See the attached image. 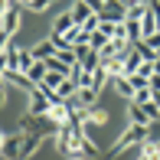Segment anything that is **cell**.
I'll use <instances>...</instances> for the list:
<instances>
[{
  "mask_svg": "<svg viewBox=\"0 0 160 160\" xmlns=\"http://www.w3.org/2000/svg\"><path fill=\"white\" fill-rule=\"evenodd\" d=\"M144 141H147V128H144V124H131V128L124 131V134L118 137V144H114V154L128 150L131 144H144Z\"/></svg>",
  "mask_w": 160,
  "mask_h": 160,
  "instance_id": "obj_1",
  "label": "cell"
},
{
  "mask_svg": "<svg viewBox=\"0 0 160 160\" xmlns=\"http://www.w3.org/2000/svg\"><path fill=\"white\" fill-rule=\"evenodd\" d=\"M98 17H101V23H124L128 7L121 3V0H105V7L98 10Z\"/></svg>",
  "mask_w": 160,
  "mask_h": 160,
  "instance_id": "obj_2",
  "label": "cell"
},
{
  "mask_svg": "<svg viewBox=\"0 0 160 160\" xmlns=\"http://www.w3.org/2000/svg\"><path fill=\"white\" fill-rule=\"evenodd\" d=\"M75 56H78V69L82 72H95L98 69V52L92 46H75Z\"/></svg>",
  "mask_w": 160,
  "mask_h": 160,
  "instance_id": "obj_3",
  "label": "cell"
},
{
  "mask_svg": "<svg viewBox=\"0 0 160 160\" xmlns=\"http://www.w3.org/2000/svg\"><path fill=\"white\" fill-rule=\"evenodd\" d=\"M42 144V134H36V131H23V141H20V157L17 160H26L30 154H36Z\"/></svg>",
  "mask_w": 160,
  "mask_h": 160,
  "instance_id": "obj_4",
  "label": "cell"
},
{
  "mask_svg": "<svg viewBox=\"0 0 160 160\" xmlns=\"http://www.w3.org/2000/svg\"><path fill=\"white\" fill-rule=\"evenodd\" d=\"M20 20H23V13H20V7H17V3H13V7H10V10H7V13H3V17H0V30H3L7 36H13V33H17V30H20Z\"/></svg>",
  "mask_w": 160,
  "mask_h": 160,
  "instance_id": "obj_5",
  "label": "cell"
},
{
  "mask_svg": "<svg viewBox=\"0 0 160 160\" xmlns=\"http://www.w3.org/2000/svg\"><path fill=\"white\" fill-rule=\"evenodd\" d=\"M49 108H52V105H49V98L42 95L39 88L30 92V114H33V118H46V114H49Z\"/></svg>",
  "mask_w": 160,
  "mask_h": 160,
  "instance_id": "obj_6",
  "label": "cell"
},
{
  "mask_svg": "<svg viewBox=\"0 0 160 160\" xmlns=\"http://www.w3.org/2000/svg\"><path fill=\"white\" fill-rule=\"evenodd\" d=\"M3 82H13L17 88H23L26 95H30V92H36V85L30 82V75H26V72H20V69H7V72H3Z\"/></svg>",
  "mask_w": 160,
  "mask_h": 160,
  "instance_id": "obj_7",
  "label": "cell"
},
{
  "mask_svg": "<svg viewBox=\"0 0 160 160\" xmlns=\"http://www.w3.org/2000/svg\"><path fill=\"white\" fill-rule=\"evenodd\" d=\"M20 141H23V131H20V134H10V137L3 141V154H0V157L17 160V157H20Z\"/></svg>",
  "mask_w": 160,
  "mask_h": 160,
  "instance_id": "obj_8",
  "label": "cell"
},
{
  "mask_svg": "<svg viewBox=\"0 0 160 160\" xmlns=\"http://www.w3.org/2000/svg\"><path fill=\"white\" fill-rule=\"evenodd\" d=\"M30 56H33L36 62H46L49 56H56V46H52V39H42L39 46H33V49H30Z\"/></svg>",
  "mask_w": 160,
  "mask_h": 160,
  "instance_id": "obj_9",
  "label": "cell"
},
{
  "mask_svg": "<svg viewBox=\"0 0 160 160\" xmlns=\"http://www.w3.org/2000/svg\"><path fill=\"white\" fill-rule=\"evenodd\" d=\"M69 13H72V20H75V26H82L85 20H88L92 13H95V10H92V7L85 3V0H78V3H72V10H69Z\"/></svg>",
  "mask_w": 160,
  "mask_h": 160,
  "instance_id": "obj_10",
  "label": "cell"
},
{
  "mask_svg": "<svg viewBox=\"0 0 160 160\" xmlns=\"http://www.w3.org/2000/svg\"><path fill=\"white\" fill-rule=\"evenodd\" d=\"M101 69H105V72H108V78L114 82V78H121V75H124V59H121V56H114V59H108Z\"/></svg>",
  "mask_w": 160,
  "mask_h": 160,
  "instance_id": "obj_11",
  "label": "cell"
},
{
  "mask_svg": "<svg viewBox=\"0 0 160 160\" xmlns=\"http://www.w3.org/2000/svg\"><path fill=\"white\" fill-rule=\"evenodd\" d=\"M141 33H144V39H147L150 33H157V17H154V10H150V3H147V10H144V17H141Z\"/></svg>",
  "mask_w": 160,
  "mask_h": 160,
  "instance_id": "obj_12",
  "label": "cell"
},
{
  "mask_svg": "<svg viewBox=\"0 0 160 160\" xmlns=\"http://www.w3.org/2000/svg\"><path fill=\"white\" fill-rule=\"evenodd\" d=\"M75 26V20H72V13H62V17H56V23H52V36H65Z\"/></svg>",
  "mask_w": 160,
  "mask_h": 160,
  "instance_id": "obj_13",
  "label": "cell"
},
{
  "mask_svg": "<svg viewBox=\"0 0 160 160\" xmlns=\"http://www.w3.org/2000/svg\"><path fill=\"white\" fill-rule=\"evenodd\" d=\"M141 65H144V59L134 52V49H131V52L124 56V75H128V78H131V75H137V72H141Z\"/></svg>",
  "mask_w": 160,
  "mask_h": 160,
  "instance_id": "obj_14",
  "label": "cell"
},
{
  "mask_svg": "<svg viewBox=\"0 0 160 160\" xmlns=\"http://www.w3.org/2000/svg\"><path fill=\"white\" fill-rule=\"evenodd\" d=\"M131 49H134V52L141 56L144 62H154V59H157V52H154V49H150V46H147V42H144V39H137V42H131Z\"/></svg>",
  "mask_w": 160,
  "mask_h": 160,
  "instance_id": "obj_15",
  "label": "cell"
},
{
  "mask_svg": "<svg viewBox=\"0 0 160 160\" xmlns=\"http://www.w3.org/2000/svg\"><path fill=\"white\" fill-rule=\"evenodd\" d=\"M69 114H72L69 105H52V108H49V118H52L56 124H65V121H69Z\"/></svg>",
  "mask_w": 160,
  "mask_h": 160,
  "instance_id": "obj_16",
  "label": "cell"
},
{
  "mask_svg": "<svg viewBox=\"0 0 160 160\" xmlns=\"http://www.w3.org/2000/svg\"><path fill=\"white\" fill-rule=\"evenodd\" d=\"M137 160H160L157 141H144V150H141V157H137Z\"/></svg>",
  "mask_w": 160,
  "mask_h": 160,
  "instance_id": "obj_17",
  "label": "cell"
},
{
  "mask_svg": "<svg viewBox=\"0 0 160 160\" xmlns=\"http://www.w3.org/2000/svg\"><path fill=\"white\" fill-rule=\"evenodd\" d=\"M114 88H118V95H124V98H134V85H131V78H128V75L114 78Z\"/></svg>",
  "mask_w": 160,
  "mask_h": 160,
  "instance_id": "obj_18",
  "label": "cell"
},
{
  "mask_svg": "<svg viewBox=\"0 0 160 160\" xmlns=\"http://www.w3.org/2000/svg\"><path fill=\"white\" fill-rule=\"evenodd\" d=\"M78 150H82L85 157H98V147H95V141H92L88 134L82 131V141H78Z\"/></svg>",
  "mask_w": 160,
  "mask_h": 160,
  "instance_id": "obj_19",
  "label": "cell"
},
{
  "mask_svg": "<svg viewBox=\"0 0 160 160\" xmlns=\"http://www.w3.org/2000/svg\"><path fill=\"white\" fill-rule=\"evenodd\" d=\"M95 98H98L95 88H78V105L82 108H95Z\"/></svg>",
  "mask_w": 160,
  "mask_h": 160,
  "instance_id": "obj_20",
  "label": "cell"
},
{
  "mask_svg": "<svg viewBox=\"0 0 160 160\" xmlns=\"http://www.w3.org/2000/svg\"><path fill=\"white\" fill-rule=\"evenodd\" d=\"M108 42H111V39H108V36H105V33H101V30H95V33H92V36H88V46H92V49H95V52H101V49H105V46H108Z\"/></svg>",
  "mask_w": 160,
  "mask_h": 160,
  "instance_id": "obj_21",
  "label": "cell"
},
{
  "mask_svg": "<svg viewBox=\"0 0 160 160\" xmlns=\"http://www.w3.org/2000/svg\"><path fill=\"white\" fill-rule=\"evenodd\" d=\"M150 98H154V92H150L147 85H144V88H137V92H134V98H131V105H147Z\"/></svg>",
  "mask_w": 160,
  "mask_h": 160,
  "instance_id": "obj_22",
  "label": "cell"
},
{
  "mask_svg": "<svg viewBox=\"0 0 160 160\" xmlns=\"http://www.w3.org/2000/svg\"><path fill=\"white\" fill-rule=\"evenodd\" d=\"M108 121V111H101V108H88V121L85 124H105Z\"/></svg>",
  "mask_w": 160,
  "mask_h": 160,
  "instance_id": "obj_23",
  "label": "cell"
},
{
  "mask_svg": "<svg viewBox=\"0 0 160 160\" xmlns=\"http://www.w3.org/2000/svg\"><path fill=\"white\" fill-rule=\"evenodd\" d=\"M42 78H46V62H36L33 69H30V82H33V85H39Z\"/></svg>",
  "mask_w": 160,
  "mask_h": 160,
  "instance_id": "obj_24",
  "label": "cell"
},
{
  "mask_svg": "<svg viewBox=\"0 0 160 160\" xmlns=\"http://www.w3.org/2000/svg\"><path fill=\"white\" fill-rule=\"evenodd\" d=\"M105 78H108V72H105V69L98 65V69L92 72V88H95V92H101V85H105Z\"/></svg>",
  "mask_w": 160,
  "mask_h": 160,
  "instance_id": "obj_25",
  "label": "cell"
},
{
  "mask_svg": "<svg viewBox=\"0 0 160 160\" xmlns=\"http://www.w3.org/2000/svg\"><path fill=\"white\" fill-rule=\"evenodd\" d=\"M49 3H52V0H26V7H30L33 13H42V10L49 7Z\"/></svg>",
  "mask_w": 160,
  "mask_h": 160,
  "instance_id": "obj_26",
  "label": "cell"
},
{
  "mask_svg": "<svg viewBox=\"0 0 160 160\" xmlns=\"http://www.w3.org/2000/svg\"><path fill=\"white\" fill-rule=\"evenodd\" d=\"M144 42H147V46H150V49L157 52V49H160V30H157V33H150V36H147Z\"/></svg>",
  "mask_w": 160,
  "mask_h": 160,
  "instance_id": "obj_27",
  "label": "cell"
},
{
  "mask_svg": "<svg viewBox=\"0 0 160 160\" xmlns=\"http://www.w3.org/2000/svg\"><path fill=\"white\" fill-rule=\"evenodd\" d=\"M137 75H144V78H150V75H154V62H144V65H141V72H137Z\"/></svg>",
  "mask_w": 160,
  "mask_h": 160,
  "instance_id": "obj_28",
  "label": "cell"
},
{
  "mask_svg": "<svg viewBox=\"0 0 160 160\" xmlns=\"http://www.w3.org/2000/svg\"><path fill=\"white\" fill-rule=\"evenodd\" d=\"M7 46H10V36H7L3 30H0V52H3V49H7Z\"/></svg>",
  "mask_w": 160,
  "mask_h": 160,
  "instance_id": "obj_29",
  "label": "cell"
},
{
  "mask_svg": "<svg viewBox=\"0 0 160 160\" xmlns=\"http://www.w3.org/2000/svg\"><path fill=\"white\" fill-rule=\"evenodd\" d=\"M69 160H92V157H85L82 150H72V154H69Z\"/></svg>",
  "mask_w": 160,
  "mask_h": 160,
  "instance_id": "obj_30",
  "label": "cell"
},
{
  "mask_svg": "<svg viewBox=\"0 0 160 160\" xmlns=\"http://www.w3.org/2000/svg\"><path fill=\"white\" fill-rule=\"evenodd\" d=\"M10 7H13V0H0V17H3V13L10 10Z\"/></svg>",
  "mask_w": 160,
  "mask_h": 160,
  "instance_id": "obj_31",
  "label": "cell"
},
{
  "mask_svg": "<svg viewBox=\"0 0 160 160\" xmlns=\"http://www.w3.org/2000/svg\"><path fill=\"white\" fill-rule=\"evenodd\" d=\"M3 72H7V56L0 52V75H3Z\"/></svg>",
  "mask_w": 160,
  "mask_h": 160,
  "instance_id": "obj_32",
  "label": "cell"
},
{
  "mask_svg": "<svg viewBox=\"0 0 160 160\" xmlns=\"http://www.w3.org/2000/svg\"><path fill=\"white\" fill-rule=\"evenodd\" d=\"M154 75H160V56L154 59Z\"/></svg>",
  "mask_w": 160,
  "mask_h": 160,
  "instance_id": "obj_33",
  "label": "cell"
},
{
  "mask_svg": "<svg viewBox=\"0 0 160 160\" xmlns=\"http://www.w3.org/2000/svg\"><path fill=\"white\" fill-rule=\"evenodd\" d=\"M124 7H131V3H147V0H121Z\"/></svg>",
  "mask_w": 160,
  "mask_h": 160,
  "instance_id": "obj_34",
  "label": "cell"
},
{
  "mask_svg": "<svg viewBox=\"0 0 160 160\" xmlns=\"http://www.w3.org/2000/svg\"><path fill=\"white\" fill-rule=\"evenodd\" d=\"M150 101H154V105L160 108V92H154V98H150Z\"/></svg>",
  "mask_w": 160,
  "mask_h": 160,
  "instance_id": "obj_35",
  "label": "cell"
},
{
  "mask_svg": "<svg viewBox=\"0 0 160 160\" xmlns=\"http://www.w3.org/2000/svg\"><path fill=\"white\" fill-rule=\"evenodd\" d=\"M3 101H7V95H3V85H0V105H3Z\"/></svg>",
  "mask_w": 160,
  "mask_h": 160,
  "instance_id": "obj_36",
  "label": "cell"
},
{
  "mask_svg": "<svg viewBox=\"0 0 160 160\" xmlns=\"http://www.w3.org/2000/svg\"><path fill=\"white\" fill-rule=\"evenodd\" d=\"M13 3H17V7H20V3H26V0H13Z\"/></svg>",
  "mask_w": 160,
  "mask_h": 160,
  "instance_id": "obj_37",
  "label": "cell"
},
{
  "mask_svg": "<svg viewBox=\"0 0 160 160\" xmlns=\"http://www.w3.org/2000/svg\"><path fill=\"white\" fill-rule=\"evenodd\" d=\"M157 147H160V141H157Z\"/></svg>",
  "mask_w": 160,
  "mask_h": 160,
  "instance_id": "obj_38",
  "label": "cell"
}]
</instances>
